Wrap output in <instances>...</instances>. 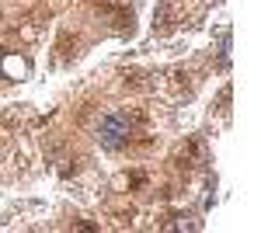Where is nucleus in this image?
Here are the masks:
<instances>
[{
  "instance_id": "obj_1",
  "label": "nucleus",
  "mask_w": 261,
  "mask_h": 233,
  "mask_svg": "<svg viewBox=\"0 0 261 233\" xmlns=\"http://www.w3.org/2000/svg\"><path fill=\"white\" fill-rule=\"evenodd\" d=\"M133 129H136V125L125 118V112H108V115L101 118V125H98V139H101V146H105V150L119 153V150L129 146Z\"/></svg>"
},
{
  "instance_id": "obj_2",
  "label": "nucleus",
  "mask_w": 261,
  "mask_h": 233,
  "mask_svg": "<svg viewBox=\"0 0 261 233\" xmlns=\"http://www.w3.org/2000/svg\"><path fill=\"white\" fill-rule=\"evenodd\" d=\"M205 160H209V153H205V143H202L199 136H192L178 150V157H174V164H178L181 171H195V167H202Z\"/></svg>"
},
{
  "instance_id": "obj_3",
  "label": "nucleus",
  "mask_w": 261,
  "mask_h": 233,
  "mask_svg": "<svg viewBox=\"0 0 261 233\" xmlns=\"http://www.w3.org/2000/svg\"><path fill=\"white\" fill-rule=\"evenodd\" d=\"M98 11H105L115 21V28H133V11L125 0H98Z\"/></svg>"
},
{
  "instance_id": "obj_4",
  "label": "nucleus",
  "mask_w": 261,
  "mask_h": 233,
  "mask_svg": "<svg viewBox=\"0 0 261 233\" xmlns=\"http://www.w3.org/2000/svg\"><path fill=\"white\" fill-rule=\"evenodd\" d=\"M161 230H199V219L192 213H171L167 219H161Z\"/></svg>"
},
{
  "instance_id": "obj_5",
  "label": "nucleus",
  "mask_w": 261,
  "mask_h": 233,
  "mask_svg": "<svg viewBox=\"0 0 261 233\" xmlns=\"http://www.w3.org/2000/svg\"><path fill=\"white\" fill-rule=\"evenodd\" d=\"M174 28V18H171V4L164 0L161 7H157V14H153V32H171Z\"/></svg>"
},
{
  "instance_id": "obj_6",
  "label": "nucleus",
  "mask_w": 261,
  "mask_h": 233,
  "mask_svg": "<svg viewBox=\"0 0 261 233\" xmlns=\"http://www.w3.org/2000/svg\"><path fill=\"white\" fill-rule=\"evenodd\" d=\"M226 108H230V87H223L220 91V112L226 115Z\"/></svg>"
}]
</instances>
